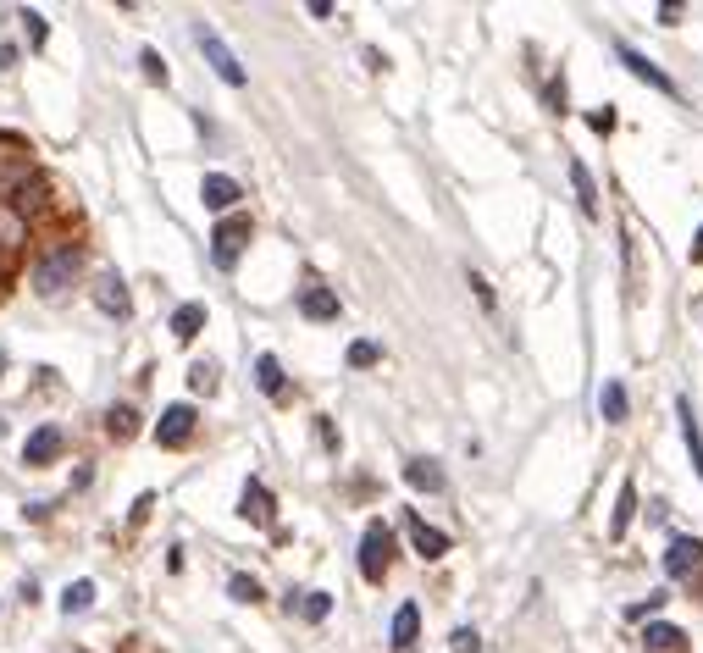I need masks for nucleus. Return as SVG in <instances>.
<instances>
[{
    "label": "nucleus",
    "instance_id": "nucleus-33",
    "mask_svg": "<svg viewBox=\"0 0 703 653\" xmlns=\"http://www.w3.org/2000/svg\"><path fill=\"white\" fill-rule=\"evenodd\" d=\"M587 128H593V133H609V128H615V111H587Z\"/></svg>",
    "mask_w": 703,
    "mask_h": 653
},
{
    "label": "nucleus",
    "instance_id": "nucleus-22",
    "mask_svg": "<svg viewBox=\"0 0 703 653\" xmlns=\"http://www.w3.org/2000/svg\"><path fill=\"white\" fill-rule=\"evenodd\" d=\"M106 432H111V438H133V432H139L133 404H111V410H106Z\"/></svg>",
    "mask_w": 703,
    "mask_h": 653
},
{
    "label": "nucleus",
    "instance_id": "nucleus-1",
    "mask_svg": "<svg viewBox=\"0 0 703 653\" xmlns=\"http://www.w3.org/2000/svg\"><path fill=\"white\" fill-rule=\"evenodd\" d=\"M78 266H84V250H78V244H61V250H50L45 261H39L34 288H39L45 299L67 294V288H72V277H78Z\"/></svg>",
    "mask_w": 703,
    "mask_h": 653
},
{
    "label": "nucleus",
    "instance_id": "nucleus-36",
    "mask_svg": "<svg viewBox=\"0 0 703 653\" xmlns=\"http://www.w3.org/2000/svg\"><path fill=\"white\" fill-rule=\"evenodd\" d=\"M0 371H6V349H0Z\"/></svg>",
    "mask_w": 703,
    "mask_h": 653
},
{
    "label": "nucleus",
    "instance_id": "nucleus-29",
    "mask_svg": "<svg viewBox=\"0 0 703 653\" xmlns=\"http://www.w3.org/2000/svg\"><path fill=\"white\" fill-rule=\"evenodd\" d=\"M349 366H355V371L377 366V344H371V338H360V344H349Z\"/></svg>",
    "mask_w": 703,
    "mask_h": 653
},
{
    "label": "nucleus",
    "instance_id": "nucleus-31",
    "mask_svg": "<svg viewBox=\"0 0 703 653\" xmlns=\"http://www.w3.org/2000/svg\"><path fill=\"white\" fill-rule=\"evenodd\" d=\"M449 648H454V653H482V637H477L471 626H460V631L449 637Z\"/></svg>",
    "mask_w": 703,
    "mask_h": 653
},
{
    "label": "nucleus",
    "instance_id": "nucleus-30",
    "mask_svg": "<svg viewBox=\"0 0 703 653\" xmlns=\"http://www.w3.org/2000/svg\"><path fill=\"white\" fill-rule=\"evenodd\" d=\"M139 67H144V78H150V84H167V61L155 56V50H144V56H139Z\"/></svg>",
    "mask_w": 703,
    "mask_h": 653
},
{
    "label": "nucleus",
    "instance_id": "nucleus-12",
    "mask_svg": "<svg viewBox=\"0 0 703 653\" xmlns=\"http://www.w3.org/2000/svg\"><path fill=\"white\" fill-rule=\"evenodd\" d=\"M410 543H416L421 559H443V554H449V532H438V526L416 521V515H410Z\"/></svg>",
    "mask_w": 703,
    "mask_h": 653
},
{
    "label": "nucleus",
    "instance_id": "nucleus-27",
    "mask_svg": "<svg viewBox=\"0 0 703 653\" xmlns=\"http://www.w3.org/2000/svg\"><path fill=\"white\" fill-rule=\"evenodd\" d=\"M227 593L239 598V604H261V582L255 576H227Z\"/></svg>",
    "mask_w": 703,
    "mask_h": 653
},
{
    "label": "nucleus",
    "instance_id": "nucleus-18",
    "mask_svg": "<svg viewBox=\"0 0 703 653\" xmlns=\"http://www.w3.org/2000/svg\"><path fill=\"white\" fill-rule=\"evenodd\" d=\"M200 327H205V305H178L172 310V338H178V344L200 338Z\"/></svg>",
    "mask_w": 703,
    "mask_h": 653
},
{
    "label": "nucleus",
    "instance_id": "nucleus-25",
    "mask_svg": "<svg viewBox=\"0 0 703 653\" xmlns=\"http://www.w3.org/2000/svg\"><path fill=\"white\" fill-rule=\"evenodd\" d=\"M23 233H28V222L12 211V205H0V244H6V250H17V244H23Z\"/></svg>",
    "mask_w": 703,
    "mask_h": 653
},
{
    "label": "nucleus",
    "instance_id": "nucleus-11",
    "mask_svg": "<svg viewBox=\"0 0 703 653\" xmlns=\"http://www.w3.org/2000/svg\"><path fill=\"white\" fill-rule=\"evenodd\" d=\"M676 416H681V438H687L692 471H698V482H703V427H698V410H692V399H676Z\"/></svg>",
    "mask_w": 703,
    "mask_h": 653
},
{
    "label": "nucleus",
    "instance_id": "nucleus-24",
    "mask_svg": "<svg viewBox=\"0 0 703 653\" xmlns=\"http://www.w3.org/2000/svg\"><path fill=\"white\" fill-rule=\"evenodd\" d=\"M571 183H576V200H582V211L598 216V189H593V178H587L582 161H571Z\"/></svg>",
    "mask_w": 703,
    "mask_h": 653
},
{
    "label": "nucleus",
    "instance_id": "nucleus-10",
    "mask_svg": "<svg viewBox=\"0 0 703 653\" xmlns=\"http://www.w3.org/2000/svg\"><path fill=\"white\" fill-rule=\"evenodd\" d=\"M615 50H620V61H626V67H632L637 78H643V84H654L659 95H670V100H676V84H670V78H665V72H659L654 61L643 56V50H632V45H615Z\"/></svg>",
    "mask_w": 703,
    "mask_h": 653
},
{
    "label": "nucleus",
    "instance_id": "nucleus-34",
    "mask_svg": "<svg viewBox=\"0 0 703 653\" xmlns=\"http://www.w3.org/2000/svg\"><path fill=\"white\" fill-rule=\"evenodd\" d=\"M12 61H17V50H12V45H0V72H12Z\"/></svg>",
    "mask_w": 703,
    "mask_h": 653
},
{
    "label": "nucleus",
    "instance_id": "nucleus-8",
    "mask_svg": "<svg viewBox=\"0 0 703 653\" xmlns=\"http://www.w3.org/2000/svg\"><path fill=\"white\" fill-rule=\"evenodd\" d=\"M200 200L211 205L216 216H233V205H239V183L227 178V172H205V183H200Z\"/></svg>",
    "mask_w": 703,
    "mask_h": 653
},
{
    "label": "nucleus",
    "instance_id": "nucleus-5",
    "mask_svg": "<svg viewBox=\"0 0 703 653\" xmlns=\"http://www.w3.org/2000/svg\"><path fill=\"white\" fill-rule=\"evenodd\" d=\"M194 404H167V410H161V421H155V443H161V449H183V443L194 438Z\"/></svg>",
    "mask_w": 703,
    "mask_h": 653
},
{
    "label": "nucleus",
    "instance_id": "nucleus-35",
    "mask_svg": "<svg viewBox=\"0 0 703 653\" xmlns=\"http://www.w3.org/2000/svg\"><path fill=\"white\" fill-rule=\"evenodd\" d=\"M692 261H703V227H698V244H692Z\"/></svg>",
    "mask_w": 703,
    "mask_h": 653
},
{
    "label": "nucleus",
    "instance_id": "nucleus-21",
    "mask_svg": "<svg viewBox=\"0 0 703 653\" xmlns=\"http://www.w3.org/2000/svg\"><path fill=\"white\" fill-rule=\"evenodd\" d=\"M643 642H648V648H654V653H676V648H681V642H687V637H681V626H665V620H654Z\"/></svg>",
    "mask_w": 703,
    "mask_h": 653
},
{
    "label": "nucleus",
    "instance_id": "nucleus-13",
    "mask_svg": "<svg viewBox=\"0 0 703 653\" xmlns=\"http://www.w3.org/2000/svg\"><path fill=\"white\" fill-rule=\"evenodd\" d=\"M61 454V427H39L34 438L23 443V465H50Z\"/></svg>",
    "mask_w": 703,
    "mask_h": 653
},
{
    "label": "nucleus",
    "instance_id": "nucleus-9",
    "mask_svg": "<svg viewBox=\"0 0 703 653\" xmlns=\"http://www.w3.org/2000/svg\"><path fill=\"white\" fill-rule=\"evenodd\" d=\"M299 310H305L310 321H338V294L322 283H305L299 288Z\"/></svg>",
    "mask_w": 703,
    "mask_h": 653
},
{
    "label": "nucleus",
    "instance_id": "nucleus-20",
    "mask_svg": "<svg viewBox=\"0 0 703 653\" xmlns=\"http://www.w3.org/2000/svg\"><path fill=\"white\" fill-rule=\"evenodd\" d=\"M405 482H410V487H427V493H438V487H443V471H438L432 460H410V465H405Z\"/></svg>",
    "mask_w": 703,
    "mask_h": 653
},
{
    "label": "nucleus",
    "instance_id": "nucleus-3",
    "mask_svg": "<svg viewBox=\"0 0 703 653\" xmlns=\"http://www.w3.org/2000/svg\"><path fill=\"white\" fill-rule=\"evenodd\" d=\"M244 244H250V216H222L216 222V233H211V255H216V266H239V255H244Z\"/></svg>",
    "mask_w": 703,
    "mask_h": 653
},
{
    "label": "nucleus",
    "instance_id": "nucleus-2",
    "mask_svg": "<svg viewBox=\"0 0 703 653\" xmlns=\"http://www.w3.org/2000/svg\"><path fill=\"white\" fill-rule=\"evenodd\" d=\"M665 570H670V582L692 587V593L703 598V543L698 537H676L670 554H665Z\"/></svg>",
    "mask_w": 703,
    "mask_h": 653
},
{
    "label": "nucleus",
    "instance_id": "nucleus-4",
    "mask_svg": "<svg viewBox=\"0 0 703 653\" xmlns=\"http://www.w3.org/2000/svg\"><path fill=\"white\" fill-rule=\"evenodd\" d=\"M194 39H200L205 61H211V67H216V78H222V84H233V89H239V84H244V67H239V56H233V50L222 45V34L200 23V28H194Z\"/></svg>",
    "mask_w": 703,
    "mask_h": 653
},
{
    "label": "nucleus",
    "instance_id": "nucleus-16",
    "mask_svg": "<svg viewBox=\"0 0 703 653\" xmlns=\"http://www.w3.org/2000/svg\"><path fill=\"white\" fill-rule=\"evenodd\" d=\"M632 515H637V487L632 482H620V499H615V515H609V537H626V526H632Z\"/></svg>",
    "mask_w": 703,
    "mask_h": 653
},
{
    "label": "nucleus",
    "instance_id": "nucleus-15",
    "mask_svg": "<svg viewBox=\"0 0 703 653\" xmlns=\"http://www.w3.org/2000/svg\"><path fill=\"white\" fill-rule=\"evenodd\" d=\"M244 521H255V526H272V493H266L261 482H244Z\"/></svg>",
    "mask_w": 703,
    "mask_h": 653
},
{
    "label": "nucleus",
    "instance_id": "nucleus-28",
    "mask_svg": "<svg viewBox=\"0 0 703 653\" xmlns=\"http://www.w3.org/2000/svg\"><path fill=\"white\" fill-rule=\"evenodd\" d=\"M189 388L194 393H216V366H211V360H200V366L189 371Z\"/></svg>",
    "mask_w": 703,
    "mask_h": 653
},
{
    "label": "nucleus",
    "instance_id": "nucleus-32",
    "mask_svg": "<svg viewBox=\"0 0 703 653\" xmlns=\"http://www.w3.org/2000/svg\"><path fill=\"white\" fill-rule=\"evenodd\" d=\"M23 23H28V45H45V17H39V12H23Z\"/></svg>",
    "mask_w": 703,
    "mask_h": 653
},
{
    "label": "nucleus",
    "instance_id": "nucleus-19",
    "mask_svg": "<svg viewBox=\"0 0 703 653\" xmlns=\"http://www.w3.org/2000/svg\"><path fill=\"white\" fill-rule=\"evenodd\" d=\"M255 388H261L266 399H283L288 382H283V366H277V355H261V360H255Z\"/></svg>",
    "mask_w": 703,
    "mask_h": 653
},
{
    "label": "nucleus",
    "instance_id": "nucleus-6",
    "mask_svg": "<svg viewBox=\"0 0 703 653\" xmlns=\"http://www.w3.org/2000/svg\"><path fill=\"white\" fill-rule=\"evenodd\" d=\"M360 576H366V582H382V576H388V526L382 521H371L366 537H360Z\"/></svg>",
    "mask_w": 703,
    "mask_h": 653
},
{
    "label": "nucleus",
    "instance_id": "nucleus-23",
    "mask_svg": "<svg viewBox=\"0 0 703 653\" xmlns=\"http://www.w3.org/2000/svg\"><path fill=\"white\" fill-rule=\"evenodd\" d=\"M89 604H95V582H72L67 593H61V615H84Z\"/></svg>",
    "mask_w": 703,
    "mask_h": 653
},
{
    "label": "nucleus",
    "instance_id": "nucleus-14",
    "mask_svg": "<svg viewBox=\"0 0 703 653\" xmlns=\"http://www.w3.org/2000/svg\"><path fill=\"white\" fill-rule=\"evenodd\" d=\"M598 416H604L609 427L626 421V382H620V377H609L604 388H598Z\"/></svg>",
    "mask_w": 703,
    "mask_h": 653
},
{
    "label": "nucleus",
    "instance_id": "nucleus-17",
    "mask_svg": "<svg viewBox=\"0 0 703 653\" xmlns=\"http://www.w3.org/2000/svg\"><path fill=\"white\" fill-rule=\"evenodd\" d=\"M416 637H421V609L416 604H399V615H394V648L399 653L416 648Z\"/></svg>",
    "mask_w": 703,
    "mask_h": 653
},
{
    "label": "nucleus",
    "instance_id": "nucleus-26",
    "mask_svg": "<svg viewBox=\"0 0 703 653\" xmlns=\"http://www.w3.org/2000/svg\"><path fill=\"white\" fill-rule=\"evenodd\" d=\"M299 615H305V620H327V615H333V598H327V593H299Z\"/></svg>",
    "mask_w": 703,
    "mask_h": 653
},
{
    "label": "nucleus",
    "instance_id": "nucleus-7",
    "mask_svg": "<svg viewBox=\"0 0 703 653\" xmlns=\"http://www.w3.org/2000/svg\"><path fill=\"white\" fill-rule=\"evenodd\" d=\"M95 305L106 310V316L128 321V310H133V299H128V283H122L117 272H100V277H95Z\"/></svg>",
    "mask_w": 703,
    "mask_h": 653
}]
</instances>
